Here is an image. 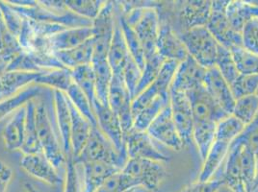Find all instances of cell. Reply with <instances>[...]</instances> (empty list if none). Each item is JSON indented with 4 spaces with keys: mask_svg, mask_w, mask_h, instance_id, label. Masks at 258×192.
Returning <instances> with one entry per match:
<instances>
[{
    "mask_svg": "<svg viewBox=\"0 0 258 192\" xmlns=\"http://www.w3.org/2000/svg\"><path fill=\"white\" fill-rule=\"evenodd\" d=\"M7 2L17 11L35 22L60 24L67 28L93 26V21L81 18L70 11L64 1H36L35 5L29 7H20L13 5L9 1Z\"/></svg>",
    "mask_w": 258,
    "mask_h": 192,
    "instance_id": "1",
    "label": "cell"
},
{
    "mask_svg": "<svg viewBox=\"0 0 258 192\" xmlns=\"http://www.w3.org/2000/svg\"><path fill=\"white\" fill-rule=\"evenodd\" d=\"M122 15L137 34L143 45L145 58L157 53L156 45L160 27L157 10L152 7H131L127 4H122Z\"/></svg>",
    "mask_w": 258,
    "mask_h": 192,
    "instance_id": "2",
    "label": "cell"
},
{
    "mask_svg": "<svg viewBox=\"0 0 258 192\" xmlns=\"http://www.w3.org/2000/svg\"><path fill=\"white\" fill-rule=\"evenodd\" d=\"M129 158L126 152H118L98 127H93L80 154L74 159L76 164L101 161L122 170Z\"/></svg>",
    "mask_w": 258,
    "mask_h": 192,
    "instance_id": "3",
    "label": "cell"
},
{
    "mask_svg": "<svg viewBox=\"0 0 258 192\" xmlns=\"http://www.w3.org/2000/svg\"><path fill=\"white\" fill-rule=\"evenodd\" d=\"M186 50L205 69L215 66L219 43L206 26L197 27L178 34Z\"/></svg>",
    "mask_w": 258,
    "mask_h": 192,
    "instance_id": "4",
    "label": "cell"
},
{
    "mask_svg": "<svg viewBox=\"0 0 258 192\" xmlns=\"http://www.w3.org/2000/svg\"><path fill=\"white\" fill-rule=\"evenodd\" d=\"M117 22V13L113 1H105L98 16L93 21V62L107 60ZM92 62V63H93Z\"/></svg>",
    "mask_w": 258,
    "mask_h": 192,
    "instance_id": "5",
    "label": "cell"
},
{
    "mask_svg": "<svg viewBox=\"0 0 258 192\" xmlns=\"http://www.w3.org/2000/svg\"><path fill=\"white\" fill-rule=\"evenodd\" d=\"M36 123L43 154L50 160L54 167L58 169L64 164L67 156L64 155L60 141L57 139L47 110L43 102L39 103L36 108Z\"/></svg>",
    "mask_w": 258,
    "mask_h": 192,
    "instance_id": "6",
    "label": "cell"
},
{
    "mask_svg": "<svg viewBox=\"0 0 258 192\" xmlns=\"http://www.w3.org/2000/svg\"><path fill=\"white\" fill-rule=\"evenodd\" d=\"M228 0L212 1L211 15L206 28L214 37L217 43L228 50L235 46H242V34L235 31L226 18Z\"/></svg>",
    "mask_w": 258,
    "mask_h": 192,
    "instance_id": "7",
    "label": "cell"
},
{
    "mask_svg": "<svg viewBox=\"0 0 258 192\" xmlns=\"http://www.w3.org/2000/svg\"><path fill=\"white\" fill-rule=\"evenodd\" d=\"M178 64L174 61H166L153 83L132 100L133 118L158 96L170 100V88Z\"/></svg>",
    "mask_w": 258,
    "mask_h": 192,
    "instance_id": "8",
    "label": "cell"
},
{
    "mask_svg": "<svg viewBox=\"0 0 258 192\" xmlns=\"http://www.w3.org/2000/svg\"><path fill=\"white\" fill-rule=\"evenodd\" d=\"M121 171L150 191L157 190L167 175L164 162L146 159H129Z\"/></svg>",
    "mask_w": 258,
    "mask_h": 192,
    "instance_id": "9",
    "label": "cell"
},
{
    "mask_svg": "<svg viewBox=\"0 0 258 192\" xmlns=\"http://www.w3.org/2000/svg\"><path fill=\"white\" fill-rule=\"evenodd\" d=\"M191 104L194 123H219L228 115L217 105L206 90L205 85H199L185 93Z\"/></svg>",
    "mask_w": 258,
    "mask_h": 192,
    "instance_id": "10",
    "label": "cell"
},
{
    "mask_svg": "<svg viewBox=\"0 0 258 192\" xmlns=\"http://www.w3.org/2000/svg\"><path fill=\"white\" fill-rule=\"evenodd\" d=\"M108 105L118 116L123 134L133 128L134 118L132 114V97L121 78L113 75L108 94Z\"/></svg>",
    "mask_w": 258,
    "mask_h": 192,
    "instance_id": "11",
    "label": "cell"
},
{
    "mask_svg": "<svg viewBox=\"0 0 258 192\" xmlns=\"http://www.w3.org/2000/svg\"><path fill=\"white\" fill-rule=\"evenodd\" d=\"M172 119L184 146L193 142L194 118L190 101L181 91L170 90Z\"/></svg>",
    "mask_w": 258,
    "mask_h": 192,
    "instance_id": "12",
    "label": "cell"
},
{
    "mask_svg": "<svg viewBox=\"0 0 258 192\" xmlns=\"http://www.w3.org/2000/svg\"><path fill=\"white\" fill-rule=\"evenodd\" d=\"M124 143L129 159H146L164 163L170 160L155 146L154 140L147 132L131 129L124 134Z\"/></svg>",
    "mask_w": 258,
    "mask_h": 192,
    "instance_id": "13",
    "label": "cell"
},
{
    "mask_svg": "<svg viewBox=\"0 0 258 192\" xmlns=\"http://www.w3.org/2000/svg\"><path fill=\"white\" fill-rule=\"evenodd\" d=\"M97 118V127L107 138L118 152H126L124 134L118 116L109 105H103L96 99L92 105Z\"/></svg>",
    "mask_w": 258,
    "mask_h": 192,
    "instance_id": "14",
    "label": "cell"
},
{
    "mask_svg": "<svg viewBox=\"0 0 258 192\" xmlns=\"http://www.w3.org/2000/svg\"><path fill=\"white\" fill-rule=\"evenodd\" d=\"M147 133L153 140H156L174 151H180L184 147L172 119L170 104L153 120L147 130Z\"/></svg>",
    "mask_w": 258,
    "mask_h": 192,
    "instance_id": "15",
    "label": "cell"
},
{
    "mask_svg": "<svg viewBox=\"0 0 258 192\" xmlns=\"http://www.w3.org/2000/svg\"><path fill=\"white\" fill-rule=\"evenodd\" d=\"M204 85L217 105L226 115H232L236 99L233 96L230 85L219 72L216 66L206 69Z\"/></svg>",
    "mask_w": 258,
    "mask_h": 192,
    "instance_id": "16",
    "label": "cell"
},
{
    "mask_svg": "<svg viewBox=\"0 0 258 192\" xmlns=\"http://www.w3.org/2000/svg\"><path fill=\"white\" fill-rule=\"evenodd\" d=\"M206 69L198 64L191 56L179 63L172 79L170 90L186 93L199 85H204Z\"/></svg>",
    "mask_w": 258,
    "mask_h": 192,
    "instance_id": "17",
    "label": "cell"
},
{
    "mask_svg": "<svg viewBox=\"0 0 258 192\" xmlns=\"http://www.w3.org/2000/svg\"><path fill=\"white\" fill-rule=\"evenodd\" d=\"M156 46L158 53L166 61L181 63L189 56L179 35L168 22L160 23Z\"/></svg>",
    "mask_w": 258,
    "mask_h": 192,
    "instance_id": "18",
    "label": "cell"
},
{
    "mask_svg": "<svg viewBox=\"0 0 258 192\" xmlns=\"http://www.w3.org/2000/svg\"><path fill=\"white\" fill-rule=\"evenodd\" d=\"M93 38L92 27L69 28L45 39V49L48 53L69 50Z\"/></svg>",
    "mask_w": 258,
    "mask_h": 192,
    "instance_id": "19",
    "label": "cell"
},
{
    "mask_svg": "<svg viewBox=\"0 0 258 192\" xmlns=\"http://www.w3.org/2000/svg\"><path fill=\"white\" fill-rule=\"evenodd\" d=\"M21 167L34 178L50 185H55L61 181L57 169L54 167L50 160L46 158L43 152L24 155L21 160Z\"/></svg>",
    "mask_w": 258,
    "mask_h": 192,
    "instance_id": "20",
    "label": "cell"
},
{
    "mask_svg": "<svg viewBox=\"0 0 258 192\" xmlns=\"http://www.w3.org/2000/svg\"><path fill=\"white\" fill-rule=\"evenodd\" d=\"M212 1L197 0L185 2L178 13V19L183 31L206 26L211 15Z\"/></svg>",
    "mask_w": 258,
    "mask_h": 192,
    "instance_id": "21",
    "label": "cell"
},
{
    "mask_svg": "<svg viewBox=\"0 0 258 192\" xmlns=\"http://www.w3.org/2000/svg\"><path fill=\"white\" fill-rule=\"evenodd\" d=\"M54 108L56 114L57 125L61 137V145L67 157L72 156L71 128L72 116L69 106V99L64 92L54 90Z\"/></svg>",
    "mask_w": 258,
    "mask_h": 192,
    "instance_id": "22",
    "label": "cell"
},
{
    "mask_svg": "<svg viewBox=\"0 0 258 192\" xmlns=\"http://www.w3.org/2000/svg\"><path fill=\"white\" fill-rule=\"evenodd\" d=\"M26 107L20 108L6 124L2 137L5 148L8 151L22 150L25 140Z\"/></svg>",
    "mask_w": 258,
    "mask_h": 192,
    "instance_id": "23",
    "label": "cell"
},
{
    "mask_svg": "<svg viewBox=\"0 0 258 192\" xmlns=\"http://www.w3.org/2000/svg\"><path fill=\"white\" fill-rule=\"evenodd\" d=\"M83 165V192H96L108 179L119 172L117 167L101 161L88 162Z\"/></svg>",
    "mask_w": 258,
    "mask_h": 192,
    "instance_id": "24",
    "label": "cell"
},
{
    "mask_svg": "<svg viewBox=\"0 0 258 192\" xmlns=\"http://www.w3.org/2000/svg\"><path fill=\"white\" fill-rule=\"evenodd\" d=\"M226 13L231 27L242 33L247 22L258 19V4L254 1H229Z\"/></svg>",
    "mask_w": 258,
    "mask_h": 192,
    "instance_id": "25",
    "label": "cell"
},
{
    "mask_svg": "<svg viewBox=\"0 0 258 192\" xmlns=\"http://www.w3.org/2000/svg\"><path fill=\"white\" fill-rule=\"evenodd\" d=\"M129 57L130 54L117 20L113 40L107 55L108 64L110 65L114 76L122 79V72L128 61Z\"/></svg>",
    "mask_w": 258,
    "mask_h": 192,
    "instance_id": "26",
    "label": "cell"
},
{
    "mask_svg": "<svg viewBox=\"0 0 258 192\" xmlns=\"http://www.w3.org/2000/svg\"><path fill=\"white\" fill-rule=\"evenodd\" d=\"M69 99V98H68ZM69 106L72 116V128H71V143H72V156L75 159L86 144L92 131V124L84 118L69 100Z\"/></svg>",
    "mask_w": 258,
    "mask_h": 192,
    "instance_id": "27",
    "label": "cell"
},
{
    "mask_svg": "<svg viewBox=\"0 0 258 192\" xmlns=\"http://www.w3.org/2000/svg\"><path fill=\"white\" fill-rule=\"evenodd\" d=\"M40 73L27 71H5L0 78V93L1 99L4 100L11 96L16 95L22 88L35 83ZM1 100V101H2Z\"/></svg>",
    "mask_w": 258,
    "mask_h": 192,
    "instance_id": "28",
    "label": "cell"
},
{
    "mask_svg": "<svg viewBox=\"0 0 258 192\" xmlns=\"http://www.w3.org/2000/svg\"><path fill=\"white\" fill-rule=\"evenodd\" d=\"M54 55L66 68L71 70L83 65L92 64L94 56L93 38L75 48L59 51L54 53Z\"/></svg>",
    "mask_w": 258,
    "mask_h": 192,
    "instance_id": "29",
    "label": "cell"
},
{
    "mask_svg": "<svg viewBox=\"0 0 258 192\" xmlns=\"http://www.w3.org/2000/svg\"><path fill=\"white\" fill-rule=\"evenodd\" d=\"M230 145V143L223 140H214L205 160L203 161V168L199 176V181H209L213 178L223 161L227 158Z\"/></svg>",
    "mask_w": 258,
    "mask_h": 192,
    "instance_id": "30",
    "label": "cell"
},
{
    "mask_svg": "<svg viewBox=\"0 0 258 192\" xmlns=\"http://www.w3.org/2000/svg\"><path fill=\"white\" fill-rule=\"evenodd\" d=\"M241 145H230L223 181L231 192H247L240 166Z\"/></svg>",
    "mask_w": 258,
    "mask_h": 192,
    "instance_id": "31",
    "label": "cell"
},
{
    "mask_svg": "<svg viewBox=\"0 0 258 192\" xmlns=\"http://www.w3.org/2000/svg\"><path fill=\"white\" fill-rule=\"evenodd\" d=\"M26 124H25V140L22 151L24 155L43 152L38 137L36 123V108L37 104L34 100L29 101L26 105Z\"/></svg>",
    "mask_w": 258,
    "mask_h": 192,
    "instance_id": "32",
    "label": "cell"
},
{
    "mask_svg": "<svg viewBox=\"0 0 258 192\" xmlns=\"http://www.w3.org/2000/svg\"><path fill=\"white\" fill-rule=\"evenodd\" d=\"M75 83L72 70L69 68H58L41 72L35 81V84L45 85L54 88V90H60L67 92L71 85Z\"/></svg>",
    "mask_w": 258,
    "mask_h": 192,
    "instance_id": "33",
    "label": "cell"
},
{
    "mask_svg": "<svg viewBox=\"0 0 258 192\" xmlns=\"http://www.w3.org/2000/svg\"><path fill=\"white\" fill-rule=\"evenodd\" d=\"M117 20L120 26L130 56L135 61V63L138 64L141 70H143L145 65V52L137 34L127 23L121 12L117 15Z\"/></svg>",
    "mask_w": 258,
    "mask_h": 192,
    "instance_id": "34",
    "label": "cell"
},
{
    "mask_svg": "<svg viewBox=\"0 0 258 192\" xmlns=\"http://www.w3.org/2000/svg\"><path fill=\"white\" fill-rule=\"evenodd\" d=\"M96 79V93L97 100L103 105H108V94L110 84L113 79V71L107 60L92 63Z\"/></svg>",
    "mask_w": 258,
    "mask_h": 192,
    "instance_id": "35",
    "label": "cell"
},
{
    "mask_svg": "<svg viewBox=\"0 0 258 192\" xmlns=\"http://www.w3.org/2000/svg\"><path fill=\"white\" fill-rule=\"evenodd\" d=\"M169 104L170 100H166L162 98L161 96L156 97L149 105L143 108L134 117L133 129L141 132H147L153 120L158 117V115Z\"/></svg>",
    "mask_w": 258,
    "mask_h": 192,
    "instance_id": "36",
    "label": "cell"
},
{
    "mask_svg": "<svg viewBox=\"0 0 258 192\" xmlns=\"http://www.w3.org/2000/svg\"><path fill=\"white\" fill-rule=\"evenodd\" d=\"M40 93L41 88L39 86H27L16 95L0 101V120L9 116L13 112H17L20 108L25 106Z\"/></svg>",
    "mask_w": 258,
    "mask_h": 192,
    "instance_id": "37",
    "label": "cell"
},
{
    "mask_svg": "<svg viewBox=\"0 0 258 192\" xmlns=\"http://www.w3.org/2000/svg\"><path fill=\"white\" fill-rule=\"evenodd\" d=\"M217 123H194L193 142L196 143L201 159L204 161L215 140Z\"/></svg>",
    "mask_w": 258,
    "mask_h": 192,
    "instance_id": "38",
    "label": "cell"
},
{
    "mask_svg": "<svg viewBox=\"0 0 258 192\" xmlns=\"http://www.w3.org/2000/svg\"><path fill=\"white\" fill-rule=\"evenodd\" d=\"M72 74L75 83L82 89L91 105H93L94 101L97 99V93L95 72L92 64L75 68L72 70Z\"/></svg>",
    "mask_w": 258,
    "mask_h": 192,
    "instance_id": "39",
    "label": "cell"
},
{
    "mask_svg": "<svg viewBox=\"0 0 258 192\" xmlns=\"http://www.w3.org/2000/svg\"><path fill=\"white\" fill-rule=\"evenodd\" d=\"M166 60L158 52L145 58V65L142 70V77L136 90L135 97L140 94L142 91H144L149 85L153 83V81L159 74Z\"/></svg>",
    "mask_w": 258,
    "mask_h": 192,
    "instance_id": "40",
    "label": "cell"
},
{
    "mask_svg": "<svg viewBox=\"0 0 258 192\" xmlns=\"http://www.w3.org/2000/svg\"><path fill=\"white\" fill-rule=\"evenodd\" d=\"M66 95L69 98V100L73 103V105L77 109V111L88 119V121L92 124L93 127H97V121L95 113L93 111V107L84 94L82 89L74 83L71 85V87L67 90Z\"/></svg>",
    "mask_w": 258,
    "mask_h": 192,
    "instance_id": "41",
    "label": "cell"
},
{
    "mask_svg": "<svg viewBox=\"0 0 258 192\" xmlns=\"http://www.w3.org/2000/svg\"><path fill=\"white\" fill-rule=\"evenodd\" d=\"M258 115V97L256 94L244 96L236 99L232 116L245 126L248 125Z\"/></svg>",
    "mask_w": 258,
    "mask_h": 192,
    "instance_id": "42",
    "label": "cell"
},
{
    "mask_svg": "<svg viewBox=\"0 0 258 192\" xmlns=\"http://www.w3.org/2000/svg\"><path fill=\"white\" fill-rule=\"evenodd\" d=\"M215 66L226 82L231 85L240 75L231 52L219 44Z\"/></svg>",
    "mask_w": 258,
    "mask_h": 192,
    "instance_id": "43",
    "label": "cell"
},
{
    "mask_svg": "<svg viewBox=\"0 0 258 192\" xmlns=\"http://www.w3.org/2000/svg\"><path fill=\"white\" fill-rule=\"evenodd\" d=\"M240 74L258 75V55L251 53L243 46L229 49Z\"/></svg>",
    "mask_w": 258,
    "mask_h": 192,
    "instance_id": "44",
    "label": "cell"
},
{
    "mask_svg": "<svg viewBox=\"0 0 258 192\" xmlns=\"http://www.w3.org/2000/svg\"><path fill=\"white\" fill-rule=\"evenodd\" d=\"M240 166L246 191H254V182L256 175V156L251 151L243 146L240 152Z\"/></svg>",
    "mask_w": 258,
    "mask_h": 192,
    "instance_id": "45",
    "label": "cell"
},
{
    "mask_svg": "<svg viewBox=\"0 0 258 192\" xmlns=\"http://www.w3.org/2000/svg\"><path fill=\"white\" fill-rule=\"evenodd\" d=\"M64 2L70 11L90 21L97 18L105 4V1L100 0H64Z\"/></svg>",
    "mask_w": 258,
    "mask_h": 192,
    "instance_id": "46",
    "label": "cell"
},
{
    "mask_svg": "<svg viewBox=\"0 0 258 192\" xmlns=\"http://www.w3.org/2000/svg\"><path fill=\"white\" fill-rule=\"evenodd\" d=\"M245 129V125L232 115L222 119L216 127L215 139L232 143Z\"/></svg>",
    "mask_w": 258,
    "mask_h": 192,
    "instance_id": "47",
    "label": "cell"
},
{
    "mask_svg": "<svg viewBox=\"0 0 258 192\" xmlns=\"http://www.w3.org/2000/svg\"><path fill=\"white\" fill-rule=\"evenodd\" d=\"M133 187H140L139 182L122 171H119L111 176L96 192H123Z\"/></svg>",
    "mask_w": 258,
    "mask_h": 192,
    "instance_id": "48",
    "label": "cell"
},
{
    "mask_svg": "<svg viewBox=\"0 0 258 192\" xmlns=\"http://www.w3.org/2000/svg\"><path fill=\"white\" fill-rule=\"evenodd\" d=\"M231 145H241L258 156V115L248 125L245 126L240 136L234 139Z\"/></svg>",
    "mask_w": 258,
    "mask_h": 192,
    "instance_id": "49",
    "label": "cell"
},
{
    "mask_svg": "<svg viewBox=\"0 0 258 192\" xmlns=\"http://www.w3.org/2000/svg\"><path fill=\"white\" fill-rule=\"evenodd\" d=\"M235 99L255 94L258 89V75L240 74L230 85Z\"/></svg>",
    "mask_w": 258,
    "mask_h": 192,
    "instance_id": "50",
    "label": "cell"
},
{
    "mask_svg": "<svg viewBox=\"0 0 258 192\" xmlns=\"http://www.w3.org/2000/svg\"><path fill=\"white\" fill-rule=\"evenodd\" d=\"M141 77H142V70L138 66V64L135 63V61L130 56L122 72V80L128 89L129 93L132 97V100L134 99L136 94L137 87L140 83Z\"/></svg>",
    "mask_w": 258,
    "mask_h": 192,
    "instance_id": "51",
    "label": "cell"
},
{
    "mask_svg": "<svg viewBox=\"0 0 258 192\" xmlns=\"http://www.w3.org/2000/svg\"><path fill=\"white\" fill-rule=\"evenodd\" d=\"M242 46L258 55V19L247 22L242 30Z\"/></svg>",
    "mask_w": 258,
    "mask_h": 192,
    "instance_id": "52",
    "label": "cell"
},
{
    "mask_svg": "<svg viewBox=\"0 0 258 192\" xmlns=\"http://www.w3.org/2000/svg\"><path fill=\"white\" fill-rule=\"evenodd\" d=\"M67 158V176L64 181V192H83L74 158L73 156H69Z\"/></svg>",
    "mask_w": 258,
    "mask_h": 192,
    "instance_id": "53",
    "label": "cell"
},
{
    "mask_svg": "<svg viewBox=\"0 0 258 192\" xmlns=\"http://www.w3.org/2000/svg\"><path fill=\"white\" fill-rule=\"evenodd\" d=\"M225 182L222 180H209V181H198L185 186L179 192H218Z\"/></svg>",
    "mask_w": 258,
    "mask_h": 192,
    "instance_id": "54",
    "label": "cell"
},
{
    "mask_svg": "<svg viewBox=\"0 0 258 192\" xmlns=\"http://www.w3.org/2000/svg\"><path fill=\"white\" fill-rule=\"evenodd\" d=\"M13 177V171L9 165L0 160V192H6Z\"/></svg>",
    "mask_w": 258,
    "mask_h": 192,
    "instance_id": "55",
    "label": "cell"
},
{
    "mask_svg": "<svg viewBox=\"0 0 258 192\" xmlns=\"http://www.w3.org/2000/svg\"><path fill=\"white\" fill-rule=\"evenodd\" d=\"M11 35V33L8 31L7 27H6V24L4 22L3 20V17H2V14L0 11V63L1 62V54H2V49H3V45L4 43L6 41V39ZM4 64V63H3Z\"/></svg>",
    "mask_w": 258,
    "mask_h": 192,
    "instance_id": "56",
    "label": "cell"
},
{
    "mask_svg": "<svg viewBox=\"0 0 258 192\" xmlns=\"http://www.w3.org/2000/svg\"><path fill=\"white\" fill-rule=\"evenodd\" d=\"M6 71V64H3V63H0V78L2 74ZM1 93H0V101H1Z\"/></svg>",
    "mask_w": 258,
    "mask_h": 192,
    "instance_id": "57",
    "label": "cell"
},
{
    "mask_svg": "<svg viewBox=\"0 0 258 192\" xmlns=\"http://www.w3.org/2000/svg\"><path fill=\"white\" fill-rule=\"evenodd\" d=\"M254 188H258V156L256 157V175H255V182H254Z\"/></svg>",
    "mask_w": 258,
    "mask_h": 192,
    "instance_id": "58",
    "label": "cell"
},
{
    "mask_svg": "<svg viewBox=\"0 0 258 192\" xmlns=\"http://www.w3.org/2000/svg\"><path fill=\"white\" fill-rule=\"evenodd\" d=\"M136 189H137V187H133V188H130L128 190H125V191L123 192H135Z\"/></svg>",
    "mask_w": 258,
    "mask_h": 192,
    "instance_id": "59",
    "label": "cell"
},
{
    "mask_svg": "<svg viewBox=\"0 0 258 192\" xmlns=\"http://www.w3.org/2000/svg\"><path fill=\"white\" fill-rule=\"evenodd\" d=\"M255 94H256V96H257V97H258V89H257V91H256V93H255Z\"/></svg>",
    "mask_w": 258,
    "mask_h": 192,
    "instance_id": "60",
    "label": "cell"
}]
</instances>
